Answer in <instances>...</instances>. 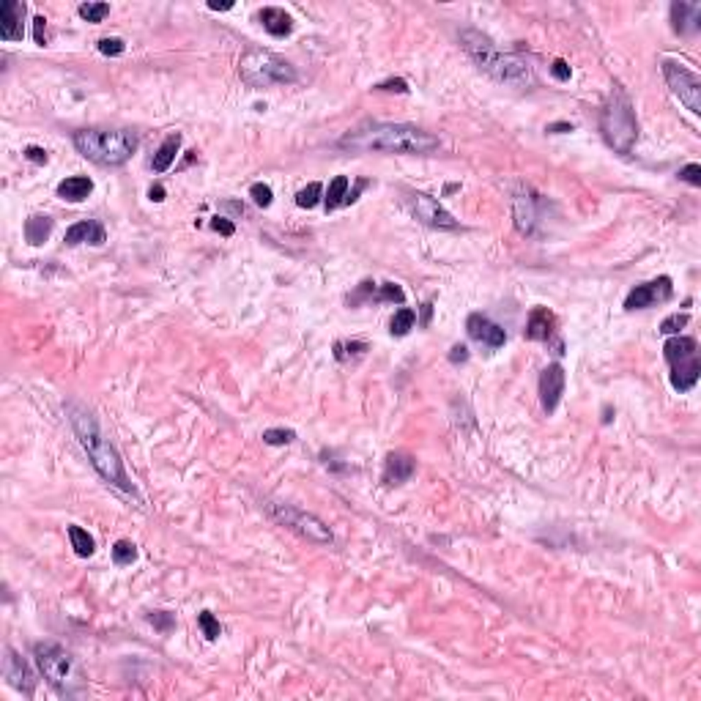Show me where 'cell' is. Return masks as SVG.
<instances>
[{"label": "cell", "mask_w": 701, "mask_h": 701, "mask_svg": "<svg viewBox=\"0 0 701 701\" xmlns=\"http://www.w3.org/2000/svg\"><path fill=\"white\" fill-rule=\"evenodd\" d=\"M258 20H261V25L266 28L271 36H277V39H283V36H290V33H293V20H290V14L285 11V8H274V6L261 8Z\"/></svg>", "instance_id": "7402d4cb"}, {"label": "cell", "mask_w": 701, "mask_h": 701, "mask_svg": "<svg viewBox=\"0 0 701 701\" xmlns=\"http://www.w3.org/2000/svg\"><path fill=\"white\" fill-rule=\"evenodd\" d=\"M414 469H416V463H414L411 455L406 452L387 455V460H384V482L387 485H403L406 479H411Z\"/></svg>", "instance_id": "ffe728a7"}, {"label": "cell", "mask_w": 701, "mask_h": 701, "mask_svg": "<svg viewBox=\"0 0 701 701\" xmlns=\"http://www.w3.org/2000/svg\"><path fill=\"white\" fill-rule=\"evenodd\" d=\"M74 148L102 167H118L137 151V137L124 129H83L74 135Z\"/></svg>", "instance_id": "277c9868"}, {"label": "cell", "mask_w": 701, "mask_h": 701, "mask_svg": "<svg viewBox=\"0 0 701 701\" xmlns=\"http://www.w3.org/2000/svg\"><path fill=\"white\" fill-rule=\"evenodd\" d=\"M663 356L671 367V387L677 392H690L699 384L701 362H699V346L693 337H682L674 334L666 340L663 346Z\"/></svg>", "instance_id": "52a82bcc"}, {"label": "cell", "mask_w": 701, "mask_h": 701, "mask_svg": "<svg viewBox=\"0 0 701 701\" xmlns=\"http://www.w3.org/2000/svg\"><path fill=\"white\" fill-rule=\"evenodd\" d=\"M466 331H469V337L479 343V346H488V348H501L504 343H507V331L501 329L498 324H494L491 318H485L482 312H474V315H469V321H466Z\"/></svg>", "instance_id": "9a60e30c"}, {"label": "cell", "mask_w": 701, "mask_h": 701, "mask_svg": "<svg viewBox=\"0 0 701 701\" xmlns=\"http://www.w3.org/2000/svg\"><path fill=\"white\" fill-rule=\"evenodd\" d=\"M367 346L365 343H337L334 346V356L340 359V362H346L348 356H359V353H365Z\"/></svg>", "instance_id": "74e56055"}, {"label": "cell", "mask_w": 701, "mask_h": 701, "mask_svg": "<svg viewBox=\"0 0 701 701\" xmlns=\"http://www.w3.org/2000/svg\"><path fill=\"white\" fill-rule=\"evenodd\" d=\"M545 132H573V124H551V126H545Z\"/></svg>", "instance_id": "f907efd6"}, {"label": "cell", "mask_w": 701, "mask_h": 701, "mask_svg": "<svg viewBox=\"0 0 701 701\" xmlns=\"http://www.w3.org/2000/svg\"><path fill=\"white\" fill-rule=\"evenodd\" d=\"M348 176H337L334 181L326 189V211H334V208L346 206V198H348Z\"/></svg>", "instance_id": "484cf974"}, {"label": "cell", "mask_w": 701, "mask_h": 701, "mask_svg": "<svg viewBox=\"0 0 701 701\" xmlns=\"http://www.w3.org/2000/svg\"><path fill=\"white\" fill-rule=\"evenodd\" d=\"M431 312H433V304H425L422 307V324L428 326V321H431Z\"/></svg>", "instance_id": "816d5d0a"}, {"label": "cell", "mask_w": 701, "mask_h": 701, "mask_svg": "<svg viewBox=\"0 0 701 701\" xmlns=\"http://www.w3.org/2000/svg\"><path fill=\"white\" fill-rule=\"evenodd\" d=\"M680 178L682 181H688L690 186H701V165H685L680 170Z\"/></svg>", "instance_id": "ab89813d"}, {"label": "cell", "mask_w": 701, "mask_h": 701, "mask_svg": "<svg viewBox=\"0 0 701 701\" xmlns=\"http://www.w3.org/2000/svg\"><path fill=\"white\" fill-rule=\"evenodd\" d=\"M564 394V370L562 365H548L545 370L540 372V403H542V411L554 414Z\"/></svg>", "instance_id": "5bb4252c"}, {"label": "cell", "mask_w": 701, "mask_h": 701, "mask_svg": "<svg viewBox=\"0 0 701 701\" xmlns=\"http://www.w3.org/2000/svg\"><path fill=\"white\" fill-rule=\"evenodd\" d=\"M321 195H324V186L318 184V181H312L307 184L304 189H299L296 192V206L299 208H315L321 203Z\"/></svg>", "instance_id": "f546056e"}, {"label": "cell", "mask_w": 701, "mask_h": 701, "mask_svg": "<svg viewBox=\"0 0 701 701\" xmlns=\"http://www.w3.org/2000/svg\"><path fill=\"white\" fill-rule=\"evenodd\" d=\"M25 159L33 162V165H47V151L39 148V145H28L25 148Z\"/></svg>", "instance_id": "b9f144b4"}, {"label": "cell", "mask_w": 701, "mask_h": 701, "mask_svg": "<svg viewBox=\"0 0 701 701\" xmlns=\"http://www.w3.org/2000/svg\"><path fill=\"white\" fill-rule=\"evenodd\" d=\"M91 192H93V181L88 176H72L58 184V198L69 200V203H83Z\"/></svg>", "instance_id": "603a6c76"}, {"label": "cell", "mask_w": 701, "mask_h": 701, "mask_svg": "<svg viewBox=\"0 0 701 701\" xmlns=\"http://www.w3.org/2000/svg\"><path fill=\"white\" fill-rule=\"evenodd\" d=\"M375 302H394V304H403V302H406V293H403V288H400L397 283H384V285H378V290H375Z\"/></svg>", "instance_id": "1f68e13d"}, {"label": "cell", "mask_w": 701, "mask_h": 701, "mask_svg": "<svg viewBox=\"0 0 701 701\" xmlns=\"http://www.w3.org/2000/svg\"><path fill=\"white\" fill-rule=\"evenodd\" d=\"M77 11H80V17H83V20L102 22L104 17L110 14V6H107V3H83Z\"/></svg>", "instance_id": "e575fe53"}, {"label": "cell", "mask_w": 701, "mask_h": 701, "mask_svg": "<svg viewBox=\"0 0 701 701\" xmlns=\"http://www.w3.org/2000/svg\"><path fill=\"white\" fill-rule=\"evenodd\" d=\"M537 195H532L529 189L526 192H518L515 200H513V214H515V227L523 236H532L537 227Z\"/></svg>", "instance_id": "e0dca14e"}, {"label": "cell", "mask_w": 701, "mask_h": 701, "mask_svg": "<svg viewBox=\"0 0 701 701\" xmlns=\"http://www.w3.org/2000/svg\"><path fill=\"white\" fill-rule=\"evenodd\" d=\"M551 74L557 77L559 83H567V80L573 77V72H570L567 61H562V58H557V61H554V66H551Z\"/></svg>", "instance_id": "60d3db41"}, {"label": "cell", "mask_w": 701, "mask_h": 701, "mask_svg": "<svg viewBox=\"0 0 701 701\" xmlns=\"http://www.w3.org/2000/svg\"><path fill=\"white\" fill-rule=\"evenodd\" d=\"M99 52L102 55H110V58H118V55H124L126 52V44L124 39H118V36H107L99 42Z\"/></svg>", "instance_id": "8d00e7d4"}, {"label": "cell", "mask_w": 701, "mask_h": 701, "mask_svg": "<svg viewBox=\"0 0 701 701\" xmlns=\"http://www.w3.org/2000/svg\"><path fill=\"white\" fill-rule=\"evenodd\" d=\"M375 91H397V93H409V83L406 80H387V83H378Z\"/></svg>", "instance_id": "7bdbcfd3"}, {"label": "cell", "mask_w": 701, "mask_h": 701, "mask_svg": "<svg viewBox=\"0 0 701 701\" xmlns=\"http://www.w3.org/2000/svg\"><path fill=\"white\" fill-rule=\"evenodd\" d=\"M33 36H36V44H39V47L47 44V20H44V17H36V20H33Z\"/></svg>", "instance_id": "ee69618b"}, {"label": "cell", "mask_w": 701, "mask_h": 701, "mask_svg": "<svg viewBox=\"0 0 701 701\" xmlns=\"http://www.w3.org/2000/svg\"><path fill=\"white\" fill-rule=\"evenodd\" d=\"M674 293V285H671V277H658V280H649L644 285H636V288L627 293L625 299V309H646L655 307L660 302H668Z\"/></svg>", "instance_id": "7c38bea8"}, {"label": "cell", "mask_w": 701, "mask_h": 701, "mask_svg": "<svg viewBox=\"0 0 701 701\" xmlns=\"http://www.w3.org/2000/svg\"><path fill=\"white\" fill-rule=\"evenodd\" d=\"M266 510L274 520H280L283 526L293 529L296 535H302L304 540H309V542H321V545H331V542H334L329 526H326L318 515L307 513V510H299V507L283 504V501H268Z\"/></svg>", "instance_id": "ba28073f"}, {"label": "cell", "mask_w": 701, "mask_h": 701, "mask_svg": "<svg viewBox=\"0 0 701 701\" xmlns=\"http://www.w3.org/2000/svg\"><path fill=\"white\" fill-rule=\"evenodd\" d=\"M414 324H416V312H414L411 307H403V309H397V312L392 315L389 331H392L394 337H406V334L414 329Z\"/></svg>", "instance_id": "83f0119b"}, {"label": "cell", "mask_w": 701, "mask_h": 701, "mask_svg": "<svg viewBox=\"0 0 701 701\" xmlns=\"http://www.w3.org/2000/svg\"><path fill=\"white\" fill-rule=\"evenodd\" d=\"M148 198H151L154 203H162V200H165V186H162V184H154L151 189H148Z\"/></svg>", "instance_id": "c3c4849f"}, {"label": "cell", "mask_w": 701, "mask_h": 701, "mask_svg": "<svg viewBox=\"0 0 701 701\" xmlns=\"http://www.w3.org/2000/svg\"><path fill=\"white\" fill-rule=\"evenodd\" d=\"M460 44L463 50L469 52V58L494 77L496 83L504 85H515V88H523V85L535 83V74H532V66L523 61L520 55H513V52H501L488 36H482L479 30H463L460 33Z\"/></svg>", "instance_id": "3957f363"}, {"label": "cell", "mask_w": 701, "mask_h": 701, "mask_svg": "<svg viewBox=\"0 0 701 701\" xmlns=\"http://www.w3.org/2000/svg\"><path fill=\"white\" fill-rule=\"evenodd\" d=\"M3 655H6V658H3V677L8 680V685H11L14 690L25 693V696H33V690H36V677H33L30 666H28L11 646H6Z\"/></svg>", "instance_id": "4fadbf2b"}, {"label": "cell", "mask_w": 701, "mask_h": 701, "mask_svg": "<svg viewBox=\"0 0 701 701\" xmlns=\"http://www.w3.org/2000/svg\"><path fill=\"white\" fill-rule=\"evenodd\" d=\"M66 414H69V422H72L74 433L80 438L83 450L88 452V457H91L93 469L102 474L104 482L115 485V488L124 491V494L135 496V485H132V479L126 474L124 460H121L118 450L104 438V433L99 431V422L93 419V414L88 411V409H83V406H77V403H69V406H66Z\"/></svg>", "instance_id": "7a4b0ae2"}, {"label": "cell", "mask_w": 701, "mask_h": 701, "mask_svg": "<svg viewBox=\"0 0 701 701\" xmlns=\"http://www.w3.org/2000/svg\"><path fill=\"white\" fill-rule=\"evenodd\" d=\"M208 8H211V11H230V8H233V3H217V0H208Z\"/></svg>", "instance_id": "681fc988"}, {"label": "cell", "mask_w": 701, "mask_h": 701, "mask_svg": "<svg viewBox=\"0 0 701 701\" xmlns=\"http://www.w3.org/2000/svg\"><path fill=\"white\" fill-rule=\"evenodd\" d=\"M663 77L671 88V93L680 99L693 115H701V80L699 74H693L688 66L677 61H663Z\"/></svg>", "instance_id": "9c48e42d"}, {"label": "cell", "mask_w": 701, "mask_h": 701, "mask_svg": "<svg viewBox=\"0 0 701 701\" xmlns=\"http://www.w3.org/2000/svg\"><path fill=\"white\" fill-rule=\"evenodd\" d=\"M403 206L409 208V214H411L416 222H422V225L441 227V230H455L457 227V220H455L452 214L441 206L435 198L425 195V192H409L403 198Z\"/></svg>", "instance_id": "30bf717a"}, {"label": "cell", "mask_w": 701, "mask_h": 701, "mask_svg": "<svg viewBox=\"0 0 701 701\" xmlns=\"http://www.w3.org/2000/svg\"><path fill=\"white\" fill-rule=\"evenodd\" d=\"M600 129L605 135V143L611 145L614 151L630 154V148H633L636 137H639V124H636L633 104H630L625 91L614 88L611 99H608L603 115H600Z\"/></svg>", "instance_id": "5b68a950"}, {"label": "cell", "mask_w": 701, "mask_h": 701, "mask_svg": "<svg viewBox=\"0 0 701 701\" xmlns=\"http://www.w3.org/2000/svg\"><path fill=\"white\" fill-rule=\"evenodd\" d=\"M671 22L677 33H696L701 28V6L671 3Z\"/></svg>", "instance_id": "44dd1931"}, {"label": "cell", "mask_w": 701, "mask_h": 701, "mask_svg": "<svg viewBox=\"0 0 701 701\" xmlns=\"http://www.w3.org/2000/svg\"><path fill=\"white\" fill-rule=\"evenodd\" d=\"M263 441L268 447H285L290 441H296V433L288 428H268V431H263Z\"/></svg>", "instance_id": "836d02e7"}, {"label": "cell", "mask_w": 701, "mask_h": 701, "mask_svg": "<svg viewBox=\"0 0 701 701\" xmlns=\"http://www.w3.org/2000/svg\"><path fill=\"white\" fill-rule=\"evenodd\" d=\"M33 655H36V663H39L44 677L52 682L61 693H66V685H69V677H72V658H69V652L63 646H58V644H36L33 646Z\"/></svg>", "instance_id": "8fae6325"}, {"label": "cell", "mask_w": 701, "mask_h": 701, "mask_svg": "<svg viewBox=\"0 0 701 701\" xmlns=\"http://www.w3.org/2000/svg\"><path fill=\"white\" fill-rule=\"evenodd\" d=\"M104 241H107V233H104V227L96 220H83V222H77V225H72L66 230V244L69 247H77V244H93V247H99Z\"/></svg>", "instance_id": "ac0fdd59"}, {"label": "cell", "mask_w": 701, "mask_h": 701, "mask_svg": "<svg viewBox=\"0 0 701 701\" xmlns=\"http://www.w3.org/2000/svg\"><path fill=\"white\" fill-rule=\"evenodd\" d=\"M69 540H72V548H74L77 557H93L96 542H93V537L88 535L83 526H69Z\"/></svg>", "instance_id": "4316f807"}, {"label": "cell", "mask_w": 701, "mask_h": 701, "mask_svg": "<svg viewBox=\"0 0 701 701\" xmlns=\"http://www.w3.org/2000/svg\"><path fill=\"white\" fill-rule=\"evenodd\" d=\"M178 151H181V135L176 132V135L165 137V143L159 145V151L154 154V162H151V167H154L156 173H165V170H170L173 162H176V156H178Z\"/></svg>", "instance_id": "cb8c5ba5"}, {"label": "cell", "mask_w": 701, "mask_h": 701, "mask_svg": "<svg viewBox=\"0 0 701 701\" xmlns=\"http://www.w3.org/2000/svg\"><path fill=\"white\" fill-rule=\"evenodd\" d=\"M239 74L249 88H271V85L296 83V69L285 58L266 52V50H249L239 61Z\"/></svg>", "instance_id": "8992f818"}, {"label": "cell", "mask_w": 701, "mask_h": 701, "mask_svg": "<svg viewBox=\"0 0 701 701\" xmlns=\"http://www.w3.org/2000/svg\"><path fill=\"white\" fill-rule=\"evenodd\" d=\"M375 290H378V285H375V283H370V280H365V283L359 285V290H356L353 296H348V304H359V302L375 299Z\"/></svg>", "instance_id": "f35d334b"}, {"label": "cell", "mask_w": 701, "mask_h": 701, "mask_svg": "<svg viewBox=\"0 0 701 701\" xmlns=\"http://www.w3.org/2000/svg\"><path fill=\"white\" fill-rule=\"evenodd\" d=\"M450 362H452V365H466V362H469V348H466V346H452V350H450Z\"/></svg>", "instance_id": "bcb514c9"}, {"label": "cell", "mask_w": 701, "mask_h": 701, "mask_svg": "<svg viewBox=\"0 0 701 701\" xmlns=\"http://www.w3.org/2000/svg\"><path fill=\"white\" fill-rule=\"evenodd\" d=\"M438 137L411 124H367L343 135L340 148L359 154H431Z\"/></svg>", "instance_id": "6da1fadb"}, {"label": "cell", "mask_w": 701, "mask_h": 701, "mask_svg": "<svg viewBox=\"0 0 701 701\" xmlns=\"http://www.w3.org/2000/svg\"><path fill=\"white\" fill-rule=\"evenodd\" d=\"M151 622H154L159 630H170V627H173V617H170L167 611H156V614H151Z\"/></svg>", "instance_id": "7dc6e473"}, {"label": "cell", "mask_w": 701, "mask_h": 701, "mask_svg": "<svg viewBox=\"0 0 701 701\" xmlns=\"http://www.w3.org/2000/svg\"><path fill=\"white\" fill-rule=\"evenodd\" d=\"M25 3L6 0L0 6V39L3 42H22L25 39Z\"/></svg>", "instance_id": "2e32d148"}, {"label": "cell", "mask_w": 701, "mask_h": 701, "mask_svg": "<svg viewBox=\"0 0 701 701\" xmlns=\"http://www.w3.org/2000/svg\"><path fill=\"white\" fill-rule=\"evenodd\" d=\"M50 233H52V220H50V217L36 214V217H30V220L25 222V239H28V244H33V247L44 244V241L50 239Z\"/></svg>", "instance_id": "d4e9b609"}, {"label": "cell", "mask_w": 701, "mask_h": 701, "mask_svg": "<svg viewBox=\"0 0 701 701\" xmlns=\"http://www.w3.org/2000/svg\"><path fill=\"white\" fill-rule=\"evenodd\" d=\"M557 329V318L548 307H535L529 312V321H526V337L529 340H540V343H548L554 337Z\"/></svg>", "instance_id": "d6986e66"}, {"label": "cell", "mask_w": 701, "mask_h": 701, "mask_svg": "<svg viewBox=\"0 0 701 701\" xmlns=\"http://www.w3.org/2000/svg\"><path fill=\"white\" fill-rule=\"evenodd\" d=\"M688 321H690V315H688V312H674V315L663 318V324H660V334L674 337V334H680V331L688 326Z\"/></svg>", "instance_id": "4dcf8cb0"}, {"label": "cell", "mask_w": 701, "mask_h": 701, "mask_svg": "<svg viewBox=\"0 0 701 701\" xmlns=\"http://www.w3.org/2000/svg\"><path fill=\"white\" fill-rule=\"evenodd\" d=\"M113 562H115L118 567L135 564V562H137V548H135V542H132V540H118V542L113 545Z\"/></svg>", "instance_id": "f1b7e54d"}, {"label": "cell", "mask_w": 701, "mask_h": 701, "mask_svg": "<svg viewBox=\"0 0 701 701\" xmlns=\"http://www.w3.org/2000/svg\"><path fill=\"white\" fill-rule=\"evenodd\" d=\"M211 227H214L217 233H222V236H233V233H236L233 222H227L225 217H214V220H211Z\"/></svg>", "instance_id": "f6af8a7d"}, {"label": "cell", "mask_w": 701, "mask_h": 701, "mask_svg": "<svg viewBox=\"0 0 701 701\" xmlns=\"http://www.w3.org/2000/svg\"><path fill=\"white\" fill-rule=\"evenodd\" d=\"M249 198L255 200V206L268 208L271 206V200H274V192H271V186L268 184H252L249 186Z\"/></svg>", "instance_id": "d590c367"}, {"label": "cell", "mask_w": 701, "mask_h": 701, "mask_svg": "<svg viewBox=\"0 0 701 701\" xmlns=\"http://www.w3.org/2000/svg\"><path fill=\"white\" fill-rule=\"evenodd\" d=\"M198 625H200V630H203V636L208 641H217L222 636V627H220V622H217V617L211 611H200L198 614Z\"/></svg>", "instance_id": "d6a6232c"}]
</instances>
